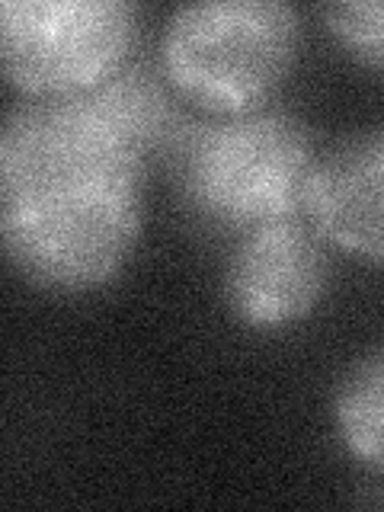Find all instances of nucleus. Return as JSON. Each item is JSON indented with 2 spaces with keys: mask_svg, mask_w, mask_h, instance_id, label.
I'll return each mask as SVG.
<instances>
[{
  "mask_svg": "<svg viewBox=\"0 0 384 512\" xmlns=\"http://www.w3.org/2000/svg\"><path fill=\"white\" fill-rule=\"evenodd\" d=\"M180 119L148 68L16 106L0 128V240L7 263L52 295L119 276L144 221V170Z\"/></svg>",
  "mask_w": 384,
  "mask_h": 512,
  "instance_id": "f257e3e1",
  "label": "nucleus"
},
{
  "mask_svg": "<svg viewBox=\"0 0 384 512\" xmlns=\"http://www.w3.org/2000/svg\"><path fill=\"white\" fill-rule=\"evenodd\" d=\"M167 154L189 212L212 228L240 237L301 218L314 141L292 112L253 109L180 125Z\"/></svg>",
  "mask_w": 384,
  "mask_h": 512,
  "instance_id": "f03ea898",
  "label": "nucleus"
},
{
  "mask_svg": "<svg viewBox=\"0 0 384 512\" xmlns=\"http://www.w3.org/2000/svg\"><path fill=\"white\" fill-rule=\"evenodd\" d=\"M320 20L346 52L384 71V0H352V4H324Z\"/></svg>",
  "mask_w": 384,
  "mask_h": 512,
  "instance_id": "6e6552de",
  "label": "nucleus"
},
{
  "mask_svg": "<svg viewBox=\"0 0 384 512\" xmlns=\"http://www.w3.org/2000/svg\"><path fill=\"white\" fill-rule=\"evenodd\" d=\"M333 426L346 455L384 477V346L359 359L336 384Z\"/></svg>",
  "mask_w": 384,
  "mask_h": 512,
  "instance_id": "0eeeda50",
  "label": "nucleus"
},
{
  "mask_svg": "<svg viewBox=\"0 0 384 512\" xmlns=\"http://www.w3.org/2000/svg\"><path fill=\"white\" fill-rule=\"evenodd\" d=\"M301 218L253 228L231 250L221 292L228 311L250 330L292 327L327 292V253Z\"/></svg>",
  "mask_w": 384,
  "mask_h": 512,
  "instance_id": "39448f33",
  "label": "nucleus"
},
{
  "mask_svg": "<svg viewBox=\"0 0 384 512\" xmlns=\"http://www.w3.org/2000/svg\"><path fill=\"white\" fill-rule=\"evenodd\" d=\"M301 215L336 250L384 266V125L314 157Z\"/></svg>",
  "mask_w": 384,
  "mask_h": 512,
  "instance_id": "423d86ee",
  "label": "nucleus"
},
{
  "mask_svg": "<svg viewBox=\"0 0 384 512\" xmlns=\"http://www.w3.org/2000/svg\"><path fill=\"white\" fill-rule=\"evenodd\" d=\"M301 16L282 0H215L170 13L160 68L186 100L215 116L260 109L292 71Z\"/></svg>",
  "mask_w": 384,
  "mask_h": 512,
  "instance_id": "7ed1b4c3",
  "label": "nucleus"
},
{
  "mask_svg": "<svg viewBox=\"0 0 384 512\" xmlns=\"http://www.w3.org/2000/svg\"><path fill=\"white\" fill-rule=\"evenodd\" d=\"M138 29L128 0H4L0 64L20 93L61 100L119 74Z\"/></svg>",
  "mask_w": 384,
  "mask_h": 512,
  "instance_id": "20e7f679",
  "label": "nucleus"
}]
</instances>
